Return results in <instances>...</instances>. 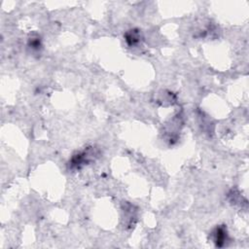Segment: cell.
Here are the masks:
<instances>
[{
	"instance_id": "obj_1",
	"label": "cell",
	"mask_w": 249,
	"mask_h": 249,
	"mask_svg": "<svg viewBox=\"0 0 249 249\" xmlns=\"http://www.w3.org/2000/svg\"><path fill=\"white\" fill-rule=\"evenodd\" d=\"M225 239H226L225 231L223 229H219L217 231V243H218V245L221 246V242H224Z\"/></svg>"
}]
</instances>
